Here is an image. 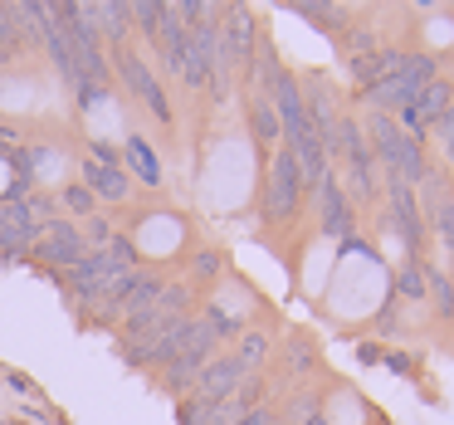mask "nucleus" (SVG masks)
<instances>
[{
	"label": "nucleus",
	"mask_w": 454,
	"mask_h": 425,
	"mask_svg": "<svg viewBox=\"0 0 454 425\" xmlns=\"http://www.w3.org/2000/svg\"><path fill=\"white\" fill-rule=\"evenodd\" d=\"M132 259H137V255H132V240L113 235V245L103 249V255H83L79 264L69 269L64 288H69L74 298H83V303H93V298H103L122 274H132Z\"/></svg>",
	"instance_id": "f257e3e1"
},
{
	"label": "nucleus",
	"mask_w": 454,
	"mask_h": 425,
	"mask_svg": "<svg viewBox=\"0 0 454 425\" xmlns=\"http://www.w3.org/2000/svg\"><path fill=\"white\" fill-rule=\"evenodd\" d=\"M372 147H376V157L386 161V177H401L405 186L430 177V161H425L420 142H415L411 132H401V122L386 118V113L372 118Z\"/></svg>",
	"instance_id": "f03ea898"
},
{
	"label": "nucleus",
	"mask_w": 454,
	"mask_h": 425,
	"mask_svg": "<svg viewBox=\"0 0 454 425\" xmlns=\"http://www.w3.org/2000/svg\"><path fill=\"white\" fill-rule=\"evenodd\" d=\"M210 352H215V333H210V323H206V318H191V327H186V337H181L176 357L167 362V386H171V391L196 386V376L206 372Z\"/></svg>",
	"instance_id": "7ed1b4c3"
},
{
	"label": "nucleus",
	"mask_w": 454,
	"mask_h": 425,
	"mask_svg": "<svg viewBox=\"0 0 454 425\" xmlns=\"http://www.w3.org/2000/svg\"><path fill=\"white\" fill-rule=\"evenodd\" d=\"M303 201V171H298L294 152H278L274 167H269V181H264V216L269 220H288Z\"/></svg>",
	"instance_id": "20e7f679"
},
{
	"label": "nucleus",
	"mask_w": 454,
	"mask_h": 425,
	"mask_svg": "<svg viewBox=\"0 0 454 425\" xmlns=\"http://www.w3.org/2000/svg\"><path fill=\"white\" fill-rule=\"evenodd\" d=\"M113 54H118V74H122V83H128L132 93H137L142 103H147L152 113H157L161 122H171V108H167V93H161V83L152 79V69H147V59H142L132 44H113Z\"/></svg>",
	"instance_id": "39448f33"
},
{
	"label": "nucleus",
	"mask_w": 454,
	"mask_h": 425,
	"mask_svg": "<svg viewBox=\"0 0 454 425\" xmlns=\"http://www.w3.org/2000/svg\"><path fill=\"white\" fill-rule=\"evenodd\" d=\"M333 152H342V157H347V177H352V191H356L362 201H372V191H376V181H372V147L362 142V128H356L352 118L337 122Z\"/></svg>",
	"instance_id": "423d86ee"
},
{
	"label": "nucleus",
	"mask_w": 454,
	"mask_h": 425,
	"mask_svg": "<svg viewBox=\"0 0 454 425\" xmlns=\"http://www.w3.org/2000/svg\"><path fill=\"white\" fill-rule=\"evenodd\" d=\"M35 255H40L44 264H54V269H74L89 249H83V235L69 225V220H50V225L35 235Z\"/></svg>",
	"instance_id": "0eeeda50"
},
{
	"label": "nucleus",
	"mask_w": 454,
	"mask_h": 425,
	"mask_svg": "<svg viewBox=\"0 0 454 425\" xmlns=\"http://www.w3.org/2000/svg\"><path fill=\"white\" fill-rule=\"evenodd\" d=\"M220 59L225 64L254 59V15L245 5H225V20H220Z\"/></svg>",
	"instance_id": "6e6552de"
},
{
	"label": "nucleus",
	"mask_w": 454,
	"mask_h": 425,
	"mask_svg": "<svg viewBox=\"0 0 454 425\" xmlns=\"http://www.w3.org/2000/svg\"><path fill=\"white\" fill-rule=\"evenodd\" d=\"M386 196H391V220H395V230L405 235V249H411V255H420L425 225H420V206H415V191L405 186L401 177H386Z\"/></svg>",
	"instance_id": "1a4fd4ad"
},
{
	"label": "nucleus",
	"mask_w": 454,
	"mask_h": 425,
	"mask_svg": "<svg viewBox=\"0 0 454 425\" xmlns=\"http://www.w3.org/2000/svg\"><path fill=\"white\" fill-rule=\"evenodd\" d=\"M245 366H239V357L230 352V357H210L206 362V372L196 376V396L200 401H225V396H235L239 391V382H245Z\"/></svg>",
	"instance_id": "9d476101"
},
{
	"label": "nucleus",
	"mask_w": 454,
	"mask_h": 425,
	"mask_svg": "<svg viewBox=\"0 0 454 425\" xmlns=\"http://www.w3.org/2000/svg\"><path fill=\"white\" fill-rule=\"evenodd\" d=\"M0 245L5 249L35 245V201H0Z\"/></svg>",
	"instance_id": "9b49d317"
},
{
	"label": "nucleus",
	"mask_w": 454,
	"mask_h": 425,
	"mask_svg": "<svg viewBox=\"0 0 454 425\" xmlns=\"http://www.w3.org/2000/svg\"><path fill=\"white\" fill-rule=\"evenodd\" d=\"M83 15H89L93 30L113 35V44H122V35H128V25H132V5H128V0H98V5H83Z\"/></svg>",
	"instance_id": "f8f14e48"
},
{
	"label": "nucleus",
	"mask_w": 454,
	"mask_h": 425,
	"mask_svg": "<svg viewBox=\"0 0 454 425\" xmlns=\"http://www.w3.org/2000/svg\"><path fill=\"white\" fill-rule=\"evenodd\" d=\"M83 181H89V191L93 196H103V201H122L128 196V177H122V167L118 161H83Z\"/></svg>",
	"instance_id": "ddd939ff"
},
{
	"label": "nucleus",
	"mask_w": 454,
	"mask_h": 425,
	"mask_svg": "<svg viewBox=\"0 0 454 425\" xmlns=\"http://www.w3.org/2000/svg\"><path fill=\"white\" fill-rule=\"evenodd\" d=\"M317 191H323V230H327V235H337V240H347V235H352V206H347L342 186L327 177Z\"/></svg>",
	"instance_id": "4468645a"
},
{
	"label": "nucleus",
	"mask_w": 454,
	"mask_h": 425,
	"mask_svg": "<svg viewBox=\"0 0 454 425\" xmlns=\"http://www.w3.org/2000/svg\"><path fill=\"white\" fill-rule=\"evenodd\" d=\"M395 69H401V54L395 50H372V54H362V59H352V79L362 83V89H376V83L391 79Z\"/></svg>",
	"instance_id": "2eb2a0df"
},
{
	"label": "nucleus",
	"mask_w": 454,
	"mask_h": 425,
	"mask_svg": "<svg viewBox=\"0 0 454 425\" xmlns=\"http://www.w3.org/2000/svg\"><path fill=\"white\" fill-rule=\"evenodd\" d=\"M284 11L303 15L308 25H317V30H327V35H337L347 25V15L337 11V5H327V0H294V5H284Z\"/></svg>",
	"instance_id": "dca6fc26"
},
{
	"label": "nucleus",
	"mask_w": 454,
	"mask_h": 425,
	"mask_svg": "<svg viewBox=\"0 0 454 425\" xmlns=\"http://www.w3.org/2000/svg\"><path fill=\"white\" fill-rule=\"evenodd\" d=\"M395 79H401L405 89L420 93L425 83H434L440 74H434V59H430V54H401V69H395Z\"/></svg>",
	"instance_id": "f3484780"
},
{
	"label": "nucleus",
	"mask_w": 454,
	"mask_h": 425,
	"mask_svg": "<svg viewBox=\"0 0 454 425\" xmlns=\"http://www.w3.org/2000/svg\"><path fill=\"white\" fill-rule=\"evenodd\" d=\"M128 167L137 171V177L147 181V186H161V157H157V152H152L142 138H132V142H128Z\"/></svg>",
	"instance_id": "a211bd4d"
},
{
	"label": "nucleus",
	"mask_w": 454,
	"mask_h": 425,
	"mask_svg": "<svg viewBox=\"0 0 454 425\" xmlns=\"http://www.w3.org/2000/svg\"><path fill=\"white\" fill-rule=\"evenodd\" d=\"M249 128H254L259 142H274L278 132H284V128H278V113H274V103H269V98H254V108H249Z\"/></svg>",
	"instance_id": "6ab92c4d"
},
{
	"label": "nucleus",
	"mask_w": 454,
	"mask_h": 425,
	"mask_svg": "<svg viewBox=\"0 0 454 425\" xmlns=\"http://www.w3.org/2000/svg\"><path fill=\"white\" fill-rule=\"evenodd\" d=\"M235 357H239V366L254 376L259 366H264V357H269V337L264 333H245V337H239V352Z\"/></svg>",
	"instance_id": "aec40b11"
},
{
	"label": "nucleus",
	"mask_w": 454,
	"mask_h": 425,
	"mask_svg": "<svg viewBox=\"0 0 454 425\" xmlns=\"http://www.w3.org/2000/svg\"><path fill=\"white\" fill-rule=\"evenodd\" d=\"M161 11H167L161 0H137V5H132V20H137L142 30H147V40H157V30H161Z\"/></svg>",
	"instance_id": "412c9836"
},
{
	"label": "nucleus",
	"mask_w": 454,
	"mask_h": 425,
	"mask_svg": "<svg viewBox=\"0 0 454 425\" xmlns=\"http://www.w3.org/2000/svg\"><path fill=\"white\" fill-rule=\"evenodd\" d=\"M15 50H20V25H15L11 5H0V54H5V59H15Z\"/></svg>",
	"instance_id": "4be33fe9"
},
{
	"label": "nucleus",
	"mask_w": 454,
	"mask_h": 425,
	"mask_svg": "<svg viewBox=\"0 0 454 425\" xmlns=\"http://www.w3.org/2000/svg\"><path fill=\"white\" fill-rule=\"evenodd\" d=\"M206 323H210V333H215V342H220V337H235V333H239V323H235V318H230L220 303L206 308Z\"/></svg>",
	"instance_id": "5701e85b"
},
{
	"label": "nucleus",
	"mask_w": 454,
	"mask_h": 425,
	"mask_svg": "<svg viewBox=\"0 0 454 425\" xmlns=\"http://www.w3.org/2000/svg\"><path fill=\"white\" fill-rule=\"evenodd\" d=\"M425 284L434 288V298H440V308H444V313H454V284H450V274L430 269V274H425Z\"/></svg>",
	"instance_id": "b1692460"
},
{
	"label": "nucleus",
	"mask_w": 454,
	"mask_h": 425,
	"mask_svg": "<svg viewBox=\"0 0 454 425\" xmlns=\"http://www.w3.org/2000/svg\"><path fill=\"white\" fill-rule=\"evenodd\" d=\"M395 284H401L405 298H425V288H430V284H425V269H420V264L401 269V279H395Z\"/></svg>",
	"instance_id": "393cba45"
},
{
	"label": "nucleus",
	"mask_w": 454,
	"mask_h": 425,
	"mask_svg": "<svg viewBox=\"0 0 454 425\" xmlns=\"http://www.w3.org/2000/svg\"><path fill=\"white\" fill-rule=\"evenodd\" d=\"M64 206H69L74 216H89V210H93V191L89 186H69V191H64Z\"/></svg>",
	"instance_id": "a878e982"
},
{
	"label": "nucleus",
	"mask_w": 454,
	"mask_h": 425,
	"mask_svg": "<svg viewBox=\"0 0 454 425\" xmlns=\"http://www.w3.org/2000/svg\"><path fill=\"white\" fill-rule=\"evenodd\" d=\"M288 357H294V372H308V366H313V342H303V337H294V342H288Z\"/></svg>",
	"instance_id": "bb28decb"
},
{
	"label": "nucleus",
	"mask_w": 454,
	"mask_h": 425,
	"mask_svg": "<svg viewBox=\"0 0 454 425\" xmlns=\"http://www.w3.org/2000/svg\"><path fill=\"white\" fill-rule=\"evenodd\" d=\"M191 274H196V279H215V274H220V255H210V249H200V255L191 259Z\"/></svg>",
	"instance_id": "cd10ccee"
},
{
	"label": "nucleus",
	"mask_w": 454,
	"mask_h": 425,
	"mask_svg": "<svg viewBox=\"0 0 454 425\" xmlns=\"http://www.w3.org/2000/svg\"><path fill=\"white\" fill-rule=\"evenodd\" d=\"M347 44H352V59H362V54L376 50V40H372L366 30H352V35H347Z\"/></svg>",
	"instance_id": "c85d7f7f"
},
{
	"label": "nucleus",
	"mask_w": 454,
	"mask_h": 425,
	"mask_svg": "<svg viewBox=\"0 0 454 425\" xmlns=\"http://www.w3.org/2000/svg\"><path fill=\"white\" fill-rule=\"evenodd\" d=\"M434 128H440V138H444V147H450V161H454V108L444 113L440 122H434Z\"/></svg>",
	"instance_id": "c756f323"
},
{
	"label": "nucleus",
	"mask_w": 454,
	"mask_h": 425,
	"mask_svg": "<svg viewBox=\"0 0 454 425\" xmlns=\"http://www.w3.org/2000/svg\"><path fill=\"white\" fill-rule=\"evenodd\" d=\"M386 366H391L395 376H411V357H405V352H391V357H386Z\"/></svg>",
	"instance_id": "7c9ffc66"
},
{
	"label": "nucleus",
	"mask_w": 454,
	"mask_h": 425,
	"mask_svg": "<svg viewBox=\"0 0 454 425\" xmlns=\"http://www.w3.org/2000/svg\"><path fill=\"white\" fill-rule=\"evenodd\" d=\"M235 425H274V411H264V405H259V411H249L245 421H235Z\"/></svg>",
	"instance_id": "2f4dec72"
},
{
	"label": "nucleus",
	"mask_w": 454,
	"mask_h": 425,
	"mask_svg": "<svg viewBox=\"0 0 454 425\" xmlns=\"http://www.w3.org/2000/svg\"><path fill=\"white\" fill-rule=\"evenodd\" d=\"M303 425H327V421H323V415H308V421H303Z\"/></svg>",
	"instance_id": "473e14b6"
}]
</instances>
